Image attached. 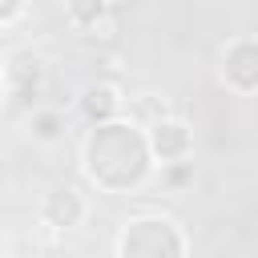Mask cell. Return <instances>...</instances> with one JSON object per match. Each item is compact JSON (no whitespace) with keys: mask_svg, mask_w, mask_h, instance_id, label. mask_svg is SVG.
Masks as SVG:
<instances>
[{"mask_svg":"<svg viewBox=\"0 0 258 258\" xmlns=\"http://www.w3.org/2000/svg\"><path fill=\"white\" fill-rule=\"evenodd\" d=\"M85 165L93 181L109 189H129L149 169V137H137L129 125H117V121L97 125L93 137L85 141Z\"/></svg>","mask_w":258,"mask_h":258,"instance_id":"1","label":"cell"},{"mask_svg":"<svg viewBox=\"0 0 258 258\" xmlns=\"http://www.w3.org/2000/svg\"><path fill=\"white\" fill-rule=\"evenodd\" d=\"M121 258H181V238L165 218H133L121 234Z\"/></svg>","mask_w":258,"mask_h":258,"instance_id":"2","label":"cell"},{"mask_svg":"<svg viewBox=\"0 0 258 258\" xmlns=\"http://www.w3.org/2000/svg\"><path fill=\"white\" fill-rule=\"evenodd\" d=\"M222 77L238 93H254L258 89V40H234L222 56Z\"/></svg>","mask_w":258,"mask_h":258,"instance_id":"3","label":"cell"},{"mask_svg":"<svg viewBox=\"0 0 258 258\" xmlns=\"http://www.w3.org/2000/svg\"><path fill=\"white\" fill-rule=\"evenodd\" d=\"M189 145H194V137H189V129H185L181 121L157 117V121L149 125V153H153V157H161V161H181V157L189 153Z\"/></svg>","mask_w":258,"mask_h":258,"instance_id":"4","label":"cell"},{"mask_svg":"<svg viewBox=\"0 0 258 258\" xmlns=\"http://www.w3.org/2000/svg\"><path fill=\"white\" fill-rule=\"evenodd\" d=\"M44 222L48 226H77L81 218H85V202H81V194L77 189H52L48 198H44Z\"/></svg>","mask_w":258,"mask_h":258,"instance_id":"5","label":"cell"},{"mask_svg":"<svg viewBox=\"0 0 258 258\" xmlns=\"http://www.w3.org/2000/svg\"><path fill=\"white\" fill-rule=\"evenodd\" d=\"M117 109H121V97H117L113 85H93V89L85 93V113H89L93 121L109 125V117H113Z\"/></svg>","mask_w":258,"mask_h":258,"instance_id":"6","label":"cell"},{"mask_svg":"<svg viewBox=\"0 0 258 258\" xmlns=\"http://www.w3.org/2000/svg\"><path fill=\"white\" fill-rule=\"evenodd\" d=\"M28 129H32V137H40V141H56L60 129H64V121H60L56 113H40V117L28 121Z\"/></svg>","mask_w":258,"mask_h":258,"instance_id":"7","label":"cell"},{"mask_svg":"<svg viewBox=\"0 0 258 258\" xmlns=\"http://www.w3.org/2000/svg\"><path fill=\"white\" fill-rule=\"evenodd\" d=\"M69 16H73V20H97V16H105V8H101V4H89V8H69Z\"/></svg>","mask_w":258,"mask_h":258,"instance_id":"8","label":"cell"}]
</instances>
